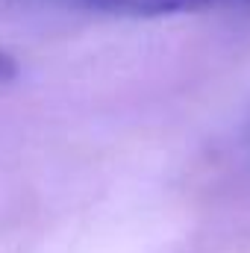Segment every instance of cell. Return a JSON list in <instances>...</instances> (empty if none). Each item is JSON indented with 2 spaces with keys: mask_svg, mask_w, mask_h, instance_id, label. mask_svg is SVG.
<instances>
[{
  "mask_svg": "<svg viewBox=\"0 0 250 253\" xmlns=\"http://www.w3.org/2000/svg\"><path fill=\"white\" fill-rule=\"evenodd\" d=\"M27 3H47L59 9L112 15V18H168V15L203 12L218 6H245L250 0H27Z\"/></svg>",
  "mask_w": 250,
  "mask_h": 253,
  "instance_id": "6da1fadb",
  "label": "cell"
},
{
  "mask_svg": "<svg viewBox=\"0 0 250 253\" xmlns=\"http://www.w3.org/2000/svg\"><path fill=\"white\" fill-rule=\"evenodd\" d=\"M15 74H18V62L12 59V53H6V50L0 47V83L15 80Z\"/></svg>",
  "mask_w": 250,
  "mask_h": 253,
  "instance_id": "7a4b0ae2",
  "label": "cell"
}]
</instances>
